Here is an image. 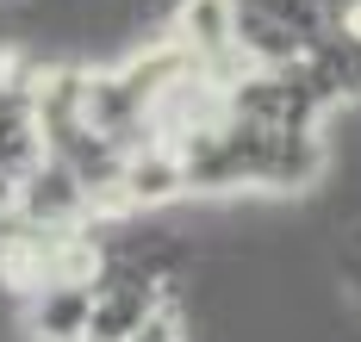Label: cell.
<instances>
[{"instance_id":"7a4b0ae2","label":"cell","mask_w":361,"mask_h":342,"mask_svg":"<svg viewBox=\"0 0 361 342\" xmlns=\"http://www.w3.org/2000/svg\"><path fill=\"white\" fill-rule=\"evenodd\" d=\"M175 44L200 63V69H212L218 81H231L243 69V63H237V44H231V0H180Z\"/></svg>"},{"instance_id":"277c9868","label":"cell","mask_w":361,"mask_h":342,"mask_svg":"<svg viewBox=\"0 0 361 342\" xmlns=\"http://www.w3.org/2000/svg\"><path fill=\"white\" fill-rule=\"evenodd\" d=\"M125 342H187L180 305H175V299H169V305H156V311H149V317H144V324H137V330H131Z\"/></svg>"},{"instance_id":"8992f818","label":"cell","mask_w":361,"mask_h":342,"mask_svg":"<svg viewBox=\"0 0 361 342\" xmlns=\"http://www.w3.org/2000/svg\"><path fill=\"white\" fill-rule=\"evenodd\" d=\"M81 342H100V336H81Z\"/></svg>"},{"instance_id":"6da1fadb","label":"cell","mask_w":361,"mask_h":342,"mask_svg":"<svg viewBox=\"0 0 361 342\" xmlns=\"http://www.w3.org/2000/svg\"><path fill=\"white\" fill-rule=\"evenodd\" d=\"M324 0H231V44L243 69H293L318 44Z\"/></svg>"},{"instance_id":"5b68a950","label":"cell","mask_w":361,"mask_h":342,"mask_svg":"<svg viewBox=\"0 0 361 342\" xmlns=\"http://www.w3.org/2000/svg\"><path fill=\"white\" fill-rule=\"evenodd\" d=\"M13 199H19V187H13V181H6V175H0V212H6V205H13Z\"/></svg>"},{"instance_id":"3957f363","label":"cell","mask_w":361,"mask_h":342,"mask_svg":"<svg viewBox=\"0 0 361 342\" xmlns=\"http://www.w3.org/2000/svg\"><path fill=\"white\" fill-rule=\"evenodd\" d=\"M94 317V286H37L25 293V330L37 342H81Z\"/></svg>"}]
</instances>
